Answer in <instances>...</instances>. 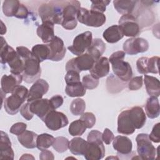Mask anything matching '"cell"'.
Segmentation results:
<instances>
[{
    "mask_svg": "<svg viewBox=\"0 0 160 160\" xmlns=\"http://www.w3.org/2000/svg\"><path fill=\"white\" fill-rule=\"evenodd\" d=\"M42 22L49 21L61 24L63 19V1H51L42 4L38 8Z\"/></svg>",
    "mask_w": 160,
    "mask_h": 160,
    "instance_id": "obj_1",
    "label": "cell"
},
{
    "mask_svg": "<svg viewBox=\"0 0 160 160\" xmlns=\"http://www.w3.org/2000/svg\"><path fill=\"white\" fill-rule=\"evenodd\" d=\"M88 142L84 157L87 160H99L105 155V148L102 139V133L98 130L91 131L87 137Z\"/></svg>",
    "mask_w": 160,
    "mask_h": 160,
    "instance_id": "obj_2",
    "label": "cell"
},
{
    "mask_svg": "<svg viewBox=\"0 0 160 160\" xmlns=\"http://www.w3.org/2000/svg\"><path fill=\"white\" fill-rule=\"evenodd\" d=\"M126 53L122 51L113 52L109 58V62L112 65L114 74L121 81L127 82L132 76V68L128 62L124 61Z\"/></svg>",
    "mask_w": 160,
    "mask_h": 160,
    "instance_id": "obj_3",
    "label": "cell"
},
{
    "mask_svg": "<svg viewBox=\"0 0 160 160\" xmlns=\"http://www.w3.org/2000/svg\"><path fill=\"white\" fill-rule=\"evenodd\" d=\"M28 89L24 86H18L12 91V94L7 98L4 102V108L7 113L10 115L17 114L28 95Z\"/></svg>",
    "mask_w": 160,
    "mask_h": 160,
    "instance_id": "obj_4",
    "label": "cell"
},
{
    "mask_svg": "<svg viewBox=\"0 0 160 160\" xmlns=\"http://www.w3.org/2000/svg\"><path fill=\"white\" fill-rule=\"evenodd\" d=\"M81 8L78 1H63V19L62 26L67 30L74 29L78 23L77 15Z\"/></svg>",
    "mask_w": 160,
    "mask_h": 160,
    "instance_id": "obj_5",
    "label": "cell"
},
{
    "mask_svg": "<svg viewBox=\"0 0 160 160\" xmlns=\"http://www.w3.org/2000/svg\"><path fill=\"white\" fill-rule=\"evenodd\" d=\"M77 20L87 26L98 28L105 23L106 18L103 13L81 8L77 15Z\"/></svg>",
    "mask_w": 160,
    "mask_h": 160,
    "instance_id": "obj_6",
    "label": "cell"
},
{
    "mask_svg": "<svg viewBox=\"0 0 160 160\" xmlns=\"http://www.w3.org/2000/svg\"><path fill=\"white\" fill-rule=\"evenodd\" d=\"M22 60L24 61V71L22 73L23 80L26 83L34 82L41 74L40 62L33 54Z\"/></svg>",
    "mask_w": 160,
    "mask_h": 160,
    "instance_id": "obj_7",
    "label": "cell"
},
{
    "mask_svg": "<svg viewBox=\"0 0 160 160\" xmlns=\"http://www.w3.org/2000/svg\"><path fill=\"white\" fill-rule=\"evenodd\" d=\"M137 151L141 159L152 160L156 158V149L152 145L148 134H138L136 138Z\"/></svg>",
    "mask_w": 160,
    "mask_h": 160,
    "instance_id": "obj_8",
    "label": "cell"
},
{
    "mask_svg": "<svg viewBox=\"0 0 160 160\" xmlns=\"http://www.w3.org/2000/svg\"><path fill=\"white\" fill-rule=\"evenodd\" d=\"M119 26L124 36L135 38L140 33V26L138 20L132 14H124L119 19Z\"/></svg>",
    "mask_w": 160,
    "mask_h": 160,
    "instance_id": "obj_9",
    "label": "cell"
},
{
    "mask_svg": "<svg viewBox=\"0 0 160 160\" xmlns=\"http://www.w3.org/2000/svg\"><path fill=\"white\" fill-rule=\"evenodd\" d=\"M1 64L8 63L10 72L14 74H21L24 71V61L17 52L9 46L8 52L1 58Z\"/></svg>",
    "mask_w": 160,
    "mask_h": 160,
    "instance_id": "obj_10",
    "label": "cell"
},
{
    "mask_svg": "<svg viewBox=\"0 0 160 160\" xmlns=\"http://www.w3.org/2000/svg\"><path fill=\"white\" fill-rule=\"evenodd\" d=\"M92 41V34L91 31H85L77 35L73 39L72 45L68 47V49L72 54L80 56L90 47Z\"/></svg>",
    "mask_w": 160,
    "mask_h": 160,
    "instance_id": "obj_11",
    "label": "cell"
},
{
    "mask_svg": "<svg viewBox=\"0 0 160 160\" xmlns=\"http://www.w3.org/2000/svg\"><path fill=\"white\" fill-rule=\"evenodd\" d=\"M2 8L4 14L7 17L25 19L29 13L28 8L18 0H5Z\"/></svg>",
    "mask_w": 160,
    "mask_h": 160,
    "instance_id": "obj_12",
    "label": "cell"
},
{
    "mask_svg": "<svg viewBox=\"0 0 160 160\" xmlns=\"http://www.w3.org/2000/svg\"><path fill=\"white\" fill-rule=\"evenodd\" d=\"M94 59L88 53H84L76 58L69 59L66 64V70H74L79 73L82 71L90 70L94 62Z\"/></svg>",
    "mask_w": 160,
    "mask_h": 160,
    "instance_id": "obj_13",
    "label": "cell"
},
{
    "mask_svg": "<svg viewBox=\"0 0 160 160\" xmlns=\"http://www.w3.org/2000/svg\"><path fill=\"white\" fill-rule=\"evenodd\" d=\"M122 48L126 54L135 55L147 51L149 49V43L146 39L142 38H131L124 42Z\"/></svg>",
    "mask_w": 160,
    "mask_h": 160,
    "instance_id": "obj_14",
    "label": "cell"
},
{
    "mask_svg": "<svg viewBox=\"0 0 160 160\" xmlns=\"http://www.w3.org/2000/svg\"><path fill=\"white\" fill-rule=\"evenodd\" d=\"M48 129L52 131H57L66 126L69 121L67 116L62 112L51 111L42 121Z\"/></svg>",
    "mask_w": 160,
    "mask_h": 160,
    "instance_id": "obj_15",
    "label": "cell"
},
{
    "mask_svg": "<svg viewBox=\"0 0 160 160\" xmlns=\"http://www.w3.org/2000/svg\"><path fill=\"white\" fill-rule=\"evenodd\" d=\"M159 60V58L158 56H152L151 58L147 57L139 58L136 61V68L138 72L142 74L158 73Z\"/></svg>",
    "mask_w": 160,
    "mask_h": 160,
    "instance_id": "obj_16",
    "label": "cell"
},
{
    "mask_svg": "<svg viewBox=\"0 0 160 160\" xmlns=\"http://www.w3.org/2000/svg\"><path fill=\"white\" fill-rule=\"evenodd\" d=\"M48 46L49 49L48 59L52 61H59L64 58L66 49L61 38L55 36L51 42L48 44Z\"/></svg>",
    "mask_w": 160,
    "mask_h": 160,
    "instance_id": "obj_17",
    "label": "cell"
},
{
    "mask_svg": "<svg viewBox=\"0 0 160 160\" xmlns=\"http://www.w3.org/2000/svg\"><path fill=\"white\" fill-rule=\"evenodd\" d=\"M30 110L34 114L38 116L42 121L52 110L49 99H39L30 102Z\"/></svg>",
    "mask_w": 160,
    "mask_h": 160,
    "instance_id": "obj_18",
    "label": "cell"
},
{
    "mask_svg": "<svg viewBox=\"0 0 160 160\" xmlns=\"http://www.w3.org/2000/svg\"><path fill=\"white\" fill-rule=\"evenodd\" d=\"M49 84L43 79L36 80L29 90L27 101L31 102L34 100L41 99L48 91Z\"/></svg>",
    "mask_w": 160,
    "mask_h": 160,
    "instance_id": "obj_19",
    "label": "cell"
},
{
    "mask_svg": "<svg viewBox=\"0 0 160 160\" xmlns=\"http://www.w3.org/2000/svg\"><path fill=\"white\" fill-rule=\"evenodd\" d=\"M135 127L130 118L129 109L122 111L118 118V132L125 135H130L135 131Z\"/></svg>",
    "mask_w": 160,
    "mask_h": 160,
    "instance_id": "obj_20",
    "label": "cell"
},
{
    "mask_svg": "<svg viewBox=\"0 0 160 160\" xmlns=\"http://www.w3.org/2000/svg\"><path fill=\"white\" fill-rule=\"evenodd\" d=\"M23 80L22 74H4L1 80V91L5 94L12 93L14 89L22 82Z\"/></svg>",
    "mask_w": 160,
    "mask_h": 160,
    "instance_id": "obj_21",
    "label": "cell"
},
{
    "mask_svg": "<svg viewBox=\"0 0 160 160\" xmlns=\"http://www.w3.org/2000/svg\"><path fill=\"white\" fill-rule=\"evenodd\" d=\"M109 62L106 57H101L94 62L92 68L89 70L90 74L96 79L103 78L109 72Z\"/></svg>",
    "mask_w": 160,
    "mask_h": 160,
    "instance_id": "obj_22",
    "label": "cell"
},
{
    "mask_svg": "<svg viewBox=\"0 0 160 160\" xmlns=\"http://www.w3.org/2000/svg\"><path fill=\"white\" fill-rule=\"evenodd\" d=\"M113 148L117 151L118 155H129L132 153V143L131 140L124 136H117L114 138Z\"/></svg>",
    "mask_w": 160,
    "mask_h": 160,
    "instance_id": "obj_23",
    "label": "cell"
},
{
    "mask_svg": "<svg viewBox=\"0 0 160 160\" xmlns=\"http://www.w3.org/2000/svg\"><path fill=\"white\" fill-rule=\"evenodd\" d=\"M14 153L11 148V142L7 133L1 131L0 159H13Z\"/></svg>",
    "mask_w": 160,
    "mask_h": 160,
    "instance_id": "obj_24",
    "label": "cell"
},
{
    "mask_svg": "<svg viewBox=\"0 0 160 160\" xmlns=\"http://www.w3.org/2000/svg\"><path fill=\"white\" fill-rule=\"evenodd\" d=\"M54 24L51 22H42L36 30V33L43 42L49 43L54 38Z\"/></svg>",
    "mask_w": 160,
    "mask_h": 160,
    "instance_id": "obj_25",
    "label": "cell"
},
{
    "mask_svg": "<svg viewBox=\"0 0 160 160\" xmlns=\"http://www.w3.org/2000/svg\"><path fill=\"white\" fill-rule=\"evenodd\" d=\"M130 118L136 129H141L146 121V115L140 106H134L129 109Z\"/></svg>",
    "mask_w": 160,
    "mask_h": 160,
    "instance_id": "obj_26",
    "label": "cell"
},
{
    "mask_svg": "<svg viewBox=\"0 0 160 160\" xmlns=\"http://www.w3.org/2000/svg\"><path fill=\"white\" fill-rule=\"evenodd\" d=\"M88 145V142L80 137L72 138L69 143V149L74 155H84Z\"/></svg>",
    "mask_w": 160,
    "mask_h": 160,
    "instance_id": "obj_27",
    "label": "cell"
},
{
    "mask_svg": "<svg viewBox=\"0 0 160 160\" xmlns=\"http://www.w3.org/2000/svg\"><path fill=\"white\" fill-rule=\"evenodd\" d=\"M144 84L147 93L150 96L159 97L160 94V83L158 78L149 75H144Z\"/></svg>",
    "mask_w": 160,
    "mask_h": 160,
    "instance_id": "obj_28",
    "label": "cell"
},
{
    "mask_svg": "<svg viewBox=\"0 0 160 160\" xmlns=\"http://www.w3.org/2000/svg\"><path fill=\"white\" fill-rule=\"evenodd\" d=\"M124 35L119 25H112L107 28L102 34L103 38L109 43H116L123 38Z\"/></svg>",
    "mask_w": 160,
    "mask_h": 160,
    "instance_id": "obj_29",
    "label": "cell"
},
{
    "mask_svg": "<svg viewBox=\"0 0 160 160\" xmlns=\"http://www.w3.org/2000/svg\"><path fill=\"white\" fill-rule=\"evenodd\" d=\"M106 48V44L101 39L95 38L92 39L91 45L87 50V53L91 55L94 61H96L101 57Z\"/></svg>",
    "mask_w": 160,
    "mask_h": 160,
    "instance_id": "obj_30",
    "label": "cell"
},
{
    "mask_svg": "<svg viewBox=\"0 0 160 160\" xmlns=\"http://www.w3.org/2000/svg\"><path fill=\"white\" fill-rule=\"evenodd\" d=\"M146 115L150 119H154L160 114V107L158 98L150 96L148 98L145 105Z\"/></svg>",
    "mask_w": 160,
    "mask_h": 160,
    "instance_id": "obj_31",
    "label": "cell"
},
{
    "mask_svg": "<svg viewBox=\"0 0 160 160\" xmlns=\"http://www.w3.org/2000/svg\"><path fill=\"white\" fill-rule=\"evenodd\" d=\"M138 1L131 0H115L113 4L115 9L122 15L132 14Z\"/></svg>",
    "mask_w": 160,
    "mask_h": 160,
    "instance_id": "obj_32",
    "label": "cell"
},
{
    "mask_svg": "<svg viewBox=\"0 0 160 160\" xmlns=\"http://www.w3.org/2000/svg\"><path fill=\"white\" fill-rule=\"evenodd\" d=\"M38 134L33 131L26 130L21 134L18 136V141L26 148L33 149L36 147Z\"/></svg>",
    "mask_w": 160,
    "mask_h": 160,
    "instance_id": "obj_33",
    "label": "cell"
},
{
    "mask_svg": "<svg viewBox=\"0 0 160 160\" xmlns=\"http://www.w3.org/2000/svg\"><path fill=\"white\" fill-rule=\"evenodd\" d=\"M66 94L69 97H82L86 94V88L82 83L79 81L78 82L67 84L65 88Z\"/></svg>",
    "mask_w": 160,
    "mask_h": 160,
    "instance_id": "obj_34",
    "label": "cell"
},
{
    "mask_svg": "<svg viewBox=\"0 0 160 160\" xmlns=\"http://www.w3.org/2000/svg\"><path fill=\"white\" fill-rule=\"evenodd\" d=\"M31 52L40 62L49 58V49L48 44H36L32 48Z\"/></svg>",
    "mask_w": 160,
    "mask_h": 160,
    "instance_id": "obj_35",
    "label": "cell"
},
{
    "mask_svg": "<svg viewBox=\"0 0 160 160\" xmlns=\"http://www.w3.org/2000/svg\"><path fill=\"white\" fill-rule=\"evenodd\" d=\"M54 138L48 133H43L38 135L36 139V147L38 149L43 151L52 146Z\"/></svg>",
    "mask_w": 160,
    "mask_h": 160,
    "instance_id": "obj_36",
    "label": "cell"
},
{
    "mask_svg": "<svg viewBox=\"0 0 160 160\" xmlns=\"http://www.w3.org/2000/svg\"><path fill=\"white\" fill-rule=\"evenodd\" d=\"M84 123L79 119L72 122L69 126V133L72 136H81L86 130Z\"/></svg>",
    "mask_w": 160,
    "mask_h": 160,
    "instance_id": "obj_37",
    "label": "cell"
},
{
    "mask_svg": "<svg viewBox=\"0 0 160 160\" xmlns=\"http://www.w3.org/2000/svg\"><path fill=\"white\" fill-rule=\"evenodd\" d=\"M86 109V103L84 99L81 98H77L71 103L70 111L74 116H80L84 113Z\"/></svg>",
    "mask_w": 160,
    "mask_h": 160,
    "instance_id": "obj_38",
    "label": "cell"
},
{
    "mask_svg": "<svg viewBox=\"0 0 160 160\" xmlns=\"http://www.w3.org/2000/svg\"><path fill=\"white\" fill-rule=\"evenodd\" d=\"M69 140L63 136H58L54 139L52 144L53 148L58 152H64L69 148Z\"/></svg>",
    "mask_w": 160,
    "mask_h": 160,
    "instance_id": "obj_39",
    "label": "cell"
},
{
    "mask_svg": "<svg viewBox=\"0 0 160 160\" xmlns=\"http://www.w3.org/2000/svg\"><path fill=\"white\" fill-rule=\"evenodd\" d=\"M82 83L86 89L91 90V89H95L98 87L99 83V79H96L93 78L89 74L83 76Z\"/></svg>",
    "mask_w": 160,
    "mask_h": 160,
    "instance_id": "obj_40",
    "label": "cell"
},
{
    "mask_svg": "<svg viewBox=\"0 0 160 160\" xmlns=\"http://www.w3.org/2000/svg\"><path fill=\"white\" fill-rule=\"evenodd\" d=\"M80 119L84 123L87 128H92L96 123V117L91 112H84L81 115Z\"/></svg>",
    "mask_w": 160,
    "mask_h": 160,
    "instance_id": "obj_41",
    "label": "cell"
},
{
    "mask_svg": "<svg viewBox=\"0 0 160 160\" xmlns=\"http://www.w3.org/2000/svg\"><path fill=\"white\" fill-rule=\"evenodd\" d=\"M110 1H91V9L101 13L106 10V6L110 3Z\"/></svg>",
    "mask_w": 160,
    "mask_h": 160,
    "instance_id": "obj_42",
    "label": "cell"
},
{
    "mask_svg": "<svg viewBox=\"0 0 160 160\" xmlns=\"http://www.w3.org/2000/svg\"><path fill=\"white\" fill-rule=\"evenodd\" d=\"M65 82L66 84H71L80 81L79 73L74 70H69L67 71L64 77Z\"/></svg>",
    "mask_w": 160,
    "mask_h": 160,
    "instance_id": "obj_43",
    "label": "cell"
},
{
    "mask_svg": "<svg viewBox=\"0 0 160 160\" xmlns=\"http://www.w3.org/2000/svg\"><path fill=\"white\" fill-rule=\"evenodd\" d=\"M142 76H136L130 79L128 83V88L131 91H136L142 88Z\"/></svg>",
    "mask_w": 160,
    "mask_h": 160,
    "instance_id": "obj_44",
    "label": "cell"
},
{
    "mask_svg": "<svg viewBox=\"0 0 160 160\" xmlns=\"http://www.w3.org/2000/svg\"><path fill=\"white\" fill-rule=\"evenodd\" d=\"M27 124L22 122H18L14 124L10 128L9 132L13 134L19 136L26 130Z\"/></svg>",
    "mask_w": 160,
    "mask_h": 160,
    "instance_id": "obj_45",
    "label": "cell"
},
{
    "mask_svg": "<svg viewBox=\"0 0 160 160\" xmlns=\"http://www.w3.org/2000/svg\"><path fill=\"white\" fill-rule=\"evenodd\" d=\"M29 106L30 102H28L27 103L24 104L20 109V113L21 116L28 121H30L34 116V114L30 110Z\"/></svg>",
    "mask_w": 160,
    "mask_h": 160,
    "instance_id": "obj_46",
    "label": "cell"
},
{
    "mask_svg": "<svg viewBox=\"0 0 160 160\" xmlns=\"http://www.w3.org/2000/svg\"><path fill=\"white\" fill-rule=\"evenodd\" d=\"M159 122L156 123L152 128L151 132L149 135V138L150 140L154 142L158 143L160 142V137H159Z\"/></svg>",
    "mask_w": 160,
    "mask_h": 160,
    "instance_id": "obj_47",
    "label": "cell"
},
{
    "mask_svg": "<svg viewBox=\"0 0 160 160\" xmlns=\"http://www.w3.org/2000/svg\"><path fill=\"white\" fill-rule=\"evenodd\" d=\"M63 98L61 95H55L49 99V101L52 109L56 110L62 106L63 104Z\"/></svg>",
    "mask_w": 160,
    "mask_h": 160,
    "instance_id": "obj_48",
    "label": "cell"
},
{
    "mask_svg": "<svg viewBox=\"0 0 160 160\" xmlns=\"http://www.w3.org/2000/svg\"><path fill=\"white\" fill-rule=\"evenodd\" d=\"M114 134L108 128H105L103 133H102V141L106 144H109L114 139Z\"/></svg>",
    "mask_w": 160,
    "mask_h": 160,
    "instance_id": "obj_49",
    "label": "cell"
},
{
    "mask_svg": "<svg viewBox=\"0 0 160 160\" xmlns=\"http://www.w3.org/2000/svg\"><path fill=\"white\" fill-rule=\"evenodd\" d=\"M16 52L22 59H26L30 57L32 54L30 50L24 46H18L16 48Z\"/></svg>",
    "mask_w": 160,
    "mask_h": 160,
    "instance_id": "obj_50",
    "label": "cell"
},
{
    "mask_svg": "<svg viewBox=\"0 0 160 160\" xmlns=\"http://www.w3.org/2000/svg\"><path fill=\"white\" fill-rule=\"evenodd\" d=\"M39 159L41 160H51L54 159V158L51 151L45 149L41 151V152L39 154Z\"/></svg>",
    "mask_w": 160,
    "mask_h": 160,
    "instance_id": "obj_51",
    "label": "cell"
},
{
    "mask_svg": "<svg viewBox=\"0 0 160 160\" xmlns=\"http://www.w3.org/2000/svg\"><path fill=\"white\" fill-rule=\"evenodd\" d=\"M1 34L2 35L4 34H5L6 32V26L4 24L3 22L2 21H1Z\"/></svg>",
    "mask_w": 160,
    "mask_h": 160,
    "instance_id": "obj_52",
    "label": "cell"
},
{
    "mask_svg": "<svg viewBox=\"0 0 160 160\" xmlns=\"http://www.w3.org/2000/svg\"><path fill=\"white\" fill-rule=\"evenodd\" d=\"M20 159H34V158L33 156H31V154H24L22 155V157L20 158Z\"/></svg>",
    "mask_w": 160,
    "mask_h": 160,
    "instance_id": "obj_53",
    "label": "cell"
}]
</instances>
